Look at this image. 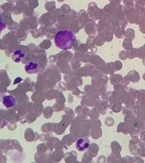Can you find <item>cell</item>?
Here are the masks:
<instances>
[{
  "label": "cell",
  "instance_id": "1",
  "mask_svg": "<svg viewBox=\"0 0 145 163\" xmlns=\"http://www.w3.org/2000/svg\"><path fill=\"white\" fill-rule=\"evenodd\" d=\"M56 46L63 50H70L74 45L75 38L71 32L64 30L57 33L55 37Z\"/></svg>",
  "mask_w": 145,
  "mask_h": 163
},
{
  "label": "cell",
  "instance_id": "2",
  "mask_svg": "<svg viewBox=\"0 0 145 163\" xmlns=\"http://www.w3.org/2000/svg\"><path fill=\"white\" fill-rule=\"evenodd\" d=\"M90 145L89 140L86 138H82L79 139L75 144L76 149L78 151L81 152L88 149Z\"/></svg>",
  "mask_w": 145,
  "mask_h": 163
},
{
  "label": "cell",
  "instance_id": "3",
  "mask_svg": "<svg viewBox=\"0 0 145 163\" xmlns=\"http://www.w3.org/2000/svg\"><path fill=\"white\" fill-rule=\"evenodd\" d=\"M25 69L26 71L28 73H37L39 70V66L36 62H30L26 64Z\"/></svg>",
  "mask_w": 145,
  "mask_h": 163
},
{
  "label": "cell",
  "instance_id": "4",
  "mask_svg": "<svg viewBox=\"0 0 145 163\" xmlns=\"http://www.w3.org/2000/svg\"><path fill=\"white\" fill-rule=\"evenodd\" d=\"M25 56V53L23 51L20 50H17L14 53L13 60L15 62H20L24 59Z\"/></svg>",
  "mask_w": 145,
  "mask_h": 163
}]
</instances>
